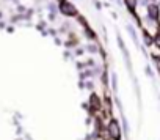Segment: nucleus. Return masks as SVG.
Segmentation results:
<instances>
[{"mask_svg": "<svg viewBox=\"0 0 160 140\" xmlns=\"http://www.w3.org/2000/svg\"><path fill=\"white\" fill-rule=\"evenodd\" d=\"M149 16H151L152 19H157V18H158V8L154 7V5L149 7Z\"/></svg>", "mask_w": 160, "mask_h": 140, "instance_id": "7ed1b4c3", "label": "nucleus"}, {"mask_svg": "<svg viewBox=\"0 0 160 140\" xmlns=\"http://www.w3.org/2000/svg\"><path fill=\"white\" fill-rule=\"evenodd\" d=\"M127 3H129L130 8H133V7H135V0H127Z\"/></svg>", "mask_w": 160, "mask_h": 140, "instance_id": "20e7f679", "label": "nucleus"}, {"mask_svg": "<svg viewBox=\"0 0 160 140\" xmlns=\"http://www.w3.org/2000/svg\"><path fill=\"white\" fill-rule=\"evenodd\" d=\"M110 134H112L115 138L119 137V129H118V124H116V123H112V124H110Z\"/></svg>", "mask_w": 160, "mask_h": 140, "instance_id": "f03ea898", "label": "nucleus"}, {"mask_svg": "<svg viewBox=\"0 0 160 140\" xmlns=\"http://www.w3.org/2000/svg\"><path fill=\"white\" fill-rule=\"evenodd\" d=\"M61 11H63L64 14H69V16H74V14H75L74 7H72V5H69L68 2H61Z\"/></svg>", "mask_w": 160, "mask_h": 140, "instance_id": "f257e3e1", "label": "nucleus"}]
</instances>
